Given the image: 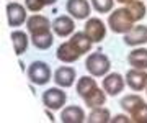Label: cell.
<instances>
[{"label": "cell", "instance_id": "ffe728a7", "mask_svg": "<svg viewBox=\"0 0 147 123\" xmlns=\"http://www.w3.org/2000/svg\"><path fill=\"white\" fill-rule=\"evenodd\" d=\"M31 43L34 48L41 49V51H46V49H49L51 46H53L54 43V35L51 33V30L49 31H44V33H36V35H31Z\"/></svg>", "mask_w": 147, "mask_h": 123}, {"label": "cell", "instance_id": "cb8c5ba5", "mask_svg": "<svg viewBox=\"0 0 147 123\" xmlns=\"http://www.w3.org/2000/svg\"><path fill=\"white\" fill-rule=\"evenodd\" d=\"M95 87H98V86H96V80L93 79V75H84L77 82V94L80 97H85L90 90H93Z\"/></svg>", "mask_w": 147, "mask_h": 123}, {"label": "cell", "instance_id": "d4e9b609", "mask_svg": "<svg viewBox=\"0 0 147 123\" xmlns=\"http://www.w3.org/2000/svg\"><path fill=\"white\" fill-rule=\"evenodd\" d=\"M92 7L98 13H111L115 7V0H92Z\"/></svg>", "mask_w": 147, "mask_h": 123}, {"label": "cell", "instance_id": "8992f818", "mask_svg": "<svg viewBox=\"0 0 147 123\" xmlns=\"http://www.w3.org/2000/svg\"><path fill=\"white\" fill-rule=\"evenodd\" d=\"M126 86L134 92H141L147 87V71L144 69H129L124 75Z\"/></svg>", "mask_w": 147, "mask_h": 123}, {"label": "cell", "instance_id": "4316f807", "mask_svg": "<svg viewBox=\"0 0 147 123\" xmlns=\"http://www.w3.org/2000/svg\"><path fill=\"white\" fill-rule=\"evenodd\" d=\"M25 5H26V8L30 12H33V13H38V12H41L42 8L46 7L42 0H25Z\"/></svg>", "mask_w": 147, "mask_h": 123}, {"label": "cell", "instance_id": "83f0119b", "mask_svg": "<svg viewBox=\"0 0 147 123\" xmlns=\"http://www.w3.org/2000/svg\"><path fill=\"white\" fill-rule=\"evenodd\" d=\"M131 118L126 117V115H116V117L111 118V123H129Z\"/></svg>", "mask_w": 147, "mask_h": 123}, {"label": "cell", "instance_id": "7c38bea8", "mask_svg": "<svg viewBox=\"0 0 147 123\" xmlns=\"http://www.w3.org/2000/svg\"><path fill=\"white\" fill-rule=\"evenodd\" d=\"M26 28H28V33H30V35H36V33L49 31V30L53 28V23L49 22L47 16L39 15V13H34V15L28 16Z\"/></svg>", "mask_w": 147, "mask_h": 123}, {"label": "cell", "instance_id": "f546056e", "mask_svg": "<svg viewBox=\"0 0 147 123\" xmlns=\"http://www.w3.org/2000/svg\"><path fill=\"white\" fill-rule=\"evenodd\" d=\"M42 2H44V5H54V3H56V2H57V0H42Z\"/></svg>", "mask_w": 147, "mask_h": 123}, {"label": "cell", "instance_id": "30bf717a", "mask_svg": "<svg viewBox=\"0 0 147 123\" xmlns=\"http://www.w3.org/2000/svg\"><path fill=\"white\" fill-rule=\"evenodd\" d=\"M53 31L61 38L72 36L75 31V20L70 15H61L53 22Z\"/></svg>", "mask_w": 147, "mask_h": 123}, {"label": "cell", "instance_id": "d6986e66", "mask_svg": "<svg viewBox=\"0 0 147 123\" xmlns=\"http://www.w3.org/2000/svg\"><path fill=\"white\" fill-rule=\"evenodd\" d=\"M11 43H13V49H15L16 56H21L23 53H26L28 49V44H30V38L25 31H21V30H15V31H11Z\"/></svg>", "mask_w": 147, "mask_h": 123}, {"label": "cell", "instance_id": "4dcf8cb0", "mask_svg": "<svg viewBox=\"0 0 147 123\" xmlns=\"http://www.w3.org/2000/svg\"><path fill=\"white\" fill-rule=\"evenodd\" d=\"M116 2H119V3H124V5H127V3H131V2H134V0H116Z\"/></svg>", "mask_w": 147, "mask_h": 123}, {"label": "cell", "instance_id": "6da1fadb", "mask_svg": "<svg viewBox=\"0 0 147 123\" xmlns=\"http://www.w3.org/2000/svg\"><path fill=\"white\" fill-rule=\"evenodd\" d=\"M85 69L88 71L90 75H93V77H105L111 69V61L101 51L90 53L88 58L85 59Z\"/></svg>", "mask_w": 147, "mask_h": 123}, {"label": "cell", "instance_id": "4fadbf2b", "mask_svg": "<svg viewBox=\"0 0 147 123\" xmlns=\"http://www.w3.org/2000/svg\"><path fill=\"white\" fill-rule=\"evenodd\" d=\"M124 43L127 46H132V48H139L142 44L147 43V27L144 25H134L132 30L129 33L124 35Z\"/></svg>", "mask_w": 147, "mask_h": 123}, {"label": "cell", "instance_id": "44dd1931", "mask_svg": "<svg viewBox=\"0 0 147 123\" xmlns=\"http://www.w3.org/2000/svg\"><path fill=\"white\" fill-rule=\"evenodd\" d=\"M124 8H126L129 18H131L134 23L144 20V16H146V5H144L142 0H134L131 3H127Z\"/></svg>", "mask_w": 147, "mask_h": 123}, {"label": "cell", "instance_id": "e0dca14e", "mask_svg": "<svg viewBox=\"0 0 147 123\" xmlns=\"http://www.w3.org/2000/svg\"><path fill=\"white\" fill-rule=\"evenodd\" d=\"M70 43H72V46L77 51H79L80 54H87L90 53V49H92V44H93V41L88 38V35L85 31H77L74 33L72 36H70V39H69Z\"/></svg>", "mask_w": 147, "mask_h": 123}, {"label": "cell", "instance_id": "2e32d148", "mask_svg": "<svg viewBox=\"0 0 147 123\" xmlns=\"http://www.w3.org/2000/svg\"><path fill=\"white\" fill-rule=\"evenodd\" d=\"M127 63L134 69H144L147 71V49L146 48H134L127 54Z\"/></svg>", "mask_w": 147, "mask_h": 123}, {"label": "cell", "instance_id": "8fae6325", "mask_svg": "<svg viewBox=\"0 0 147 123\" xmlns=\"http://www.w3.org/2000/svg\"><path fill=\"white\" fill-rule=\"evenodd\" d=\"M75 77H77V72H75L74 67H70V66H61V67L56 69V72H54V75H53V80L56 82L57 87L69 89V87L74 86Z\"/></svg>", "mask_w": 147, "mask_h": 123}, {"label": "cell", "instance_id": "52a82bcc", "mask_svg": "<svg viewBox=\"0 0 147 123\" xmlns=\"http://www.w3.org/2000/svg\"><path fill=\"white\" fill-rule=\"evenodd\" d=\"M124 86H126V79L118 72H110L103 77V89L111 97L121 94L124 90Z\"/></svg>", "mask_w": 147, "mask_h": 123}, {"label": "cell", "instance_id": "9a60e30c", "mask_svg": "<svg viewBox=\"0 0 147 123\" xmlns=\"http://www.w3.org/2000/svg\"><path fill=\"white\" fill-rule=\"evenodd\" d=\"M61 122L62 123H82L87 122V115H85L84 108L77 107V105H69L61 112Z\"/></svg>", "mask_w": 147, "mask_h": 123}, {"label": "cell", "instance_id": "603a6c76", "mask_svg": "<svg viewBox=\"0 0 147 123\" xmlns=\"http://www.w3.org/2000/svg\"><path fill=\"white\" fill-rule=\"evenodd\" d=\"M142 102L144 100H142L141 95H137V94H129V95H124L123 99H121L119 105H121V108H123L124 112H127L129 115H131V113L141 105Z\"/></svg>", "mask_w": 147, "mask_h": 123}, {"label": "cell", "instance_id": "9c48e42d", "mask_svg": "<svg viewBox=\"0 0 147 123\" xmlns=\"http://www.w3.org/2000/svg\"><path fill=\"white\" fill-rule=\"evenodd\" d=\"M7 18L10 27H21L28 20L26 8L18 2H10L7 3Z\"/></svg>", "mask_w": 147, "mask_h": 123}, {"label": "cell", "instance_id": "f1b7e54d", "mask_svg": "<svg viewBox=\"0 0 147 123\" xmlns=\"http://www.w3.org/2000/svg\"><path fill=\"white\" fill-rule=\"evenodd\" d=\"M46 115H47V118H49V122H54V120H56L54 115L51 113V108H46Z\"/></svg>", "mask_w": 147, "mask_h": 123}, {"label": "cell", "instance_id": "277c9868", "mask_svg": "<svg viewBox=\"0 0 147 123\" xmlns=\"http://www.w3.org/2000/svg\"><path fill=\"white\" fill-rule=\"evenodd\" d=\"M42 105L51 110H61L67 102V94L64 92L62 87H51L42 92Z\"/></svg>", "mask_w": 147, "mask_h": 123}, {"label": "cell", "instance_id": "7a4b0ae2", "mask_svg": "<svg viewBox=\"0 0 147 123\" xmlns=\"http://www.w3.org/2000/svg\"><path fill=\"white\" fill-rule=\"evenodd\" d=\"M108 27L113 33H118V35H126L132 30L134 27V22H132L129 15H127L126 8H116L110 13L108 16Z\"/></svg>", "mask_w": 147, "mask_h": 123}, {"label": "cell", "instance_id": "484cf974", "mask_svg": "<svg viewBox=\"0 0 147 123\" xmlns=\"http://www.w3.org/2000/svg\"><path fill=\"white\" fill-rule=\"evenodd\" d=\"M131 122L134 123H147V103L142 102L141 105L131 113Z\"/></svg>", "mask_w": 147, "mask_h": 123}, {"label": "cell", "instance_id": "ba28073f", "mask_svg": "<svg viewBox=\"0 0 147 123\" xmlns=\"http://www.w3.org/2000/svg\"><path fill=\"white\" fill-rule=\"evenodd\" d=\"M65 10L74 20H88L90 2L88 0H67Z\"/></svg>", "mask_w": 147, "mask_h": 123}, {"label": "cell", "instance_id": "7402d4cb", "mask_svg": "<svg viewBox=\"0 0 147 123\" xmlns=\"http://www.w3.org/2000/svg\"><path fill=\"white\" fill-rule=\"evenodd\" d=\"M87 122L88 123H110L111 122V113L108 108H105L103 105L101 107H95L92 108L90 115L87 117Z\"/></svg>", "mask_w": 147, "mask_h": 123}, {"label": "cell", "instance_id": "3957f363", "mask_svg": "<svg viewBox=\"0 0 147 123\" xmlns=\"http://www.w3.org/2000/svg\"><path fill=\"white\" fill-rule=\"evenodd\" d=\"M26 74L31 84H34V86H46L51 80V67L44 61H34V63L30 64Z\"/></svg>", "mask_w": 147, "mask_h": 123}, {"label": "cell", "instance_id": "5bb4252c", "mask_svg": "<svg viewBox=\"0 0 147 123\" xmlns=\"http://www.w3.org/2000/svg\"><path fill=\"white\" fill-rule=\"evenodd\" d=\"M80 56H82V54L74 48L70 41H65V43L59 44L57 51H56V58H57L61 63H65V64H72V63H75Z\"/></svg>", "mask_w": 147, "mask_h": 123}, {"label": "cell", "instance_id": "ac0fdd59", "mask_svg": "<svg viewBox=\"0 0 147 123\" xmlns=\"http://www.w3.org/2000/svg\"><path fill=\"white\" fill-rule=\"evenodd\" d=\"M85 102V105L88 108H95V107H101V105H105L106 102V92L103 87H95L93 90H90L88 94L85 97H82Z\"/></svg>", "mask_w": 147, "mask_h": 123}, {"label": "cell", "instance_id": "1f68e13d", "mask_svg": "<svg viewBox=\"0 0 147 123\" xmlns=\"http://www.w3.org/2000/svg\"><path fill=\"white\" fill-rule=\"evenodd\" d=\"M146 92H147V87H146Z\"/></svg>", "mask_w": 147, "mask_h": 123}, {"label": "cell", "instance_id": "5b68a950", "mask_svg": "<svg viewBox=\"0 0 147 123\" xmlns=\"http://www.w3.org/2000/svg\"><path fill=\"white\" fill-rule=\"evenodd\" d=\"M84 31L88 35V38L93 43H100V41H103L105 36H106V25L103 23V20L93 16V18H88V20L85 22Z\"/></svg>", "mask_w": 147, "mask_h": 123}]
</instances>
